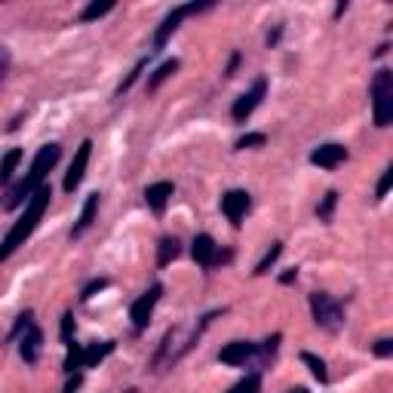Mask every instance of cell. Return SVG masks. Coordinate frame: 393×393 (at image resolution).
Instances as JSON below:
<instances>
[{"instance_id":"cell-21","label":"cell","mask_w":393,"mask_h":393,"mask_svg":"<svg viewBox=\"0 0 393 393\" xmlns=\"http://www.w3.org/2000/svg\"><path fill=\"white\" fill-rule=\"evenodd\" d=\"M301 360H304V366L314 372V378L320 381V384H326V381H329V372H326V362L320 357H314V353H301Z\"/></svg>"},{"instance_id":"cell-4","label":"cell","mask_w":393,"mask_h":393,"mask_svg":"<svg viewBox=\"0 0 393 393\" xmlns=\"http://www.w3.org/2000/svg\"><path fill=\"white\" fill-rule=\"evenodd\" d=\"M311 311H314L316 326H320V329H326V332H338L341 326H344V311H341V304L335 301L332 295L314 292L311 295Z\"/></svg>"},{"instance_id":"cell-22","label":"cell","mask_w":393,"mask_h":393,"mask_svg":"<svg viewBox=\"0 0 393 393\" xmlns=\"http://www.w3.org/2000/svg\"><path fill=\"white\" fill-rule=\"evenodd\" d=\"M111 9H114V0H101V4H99V0H96V4H89L87 9H83V22H92V18H101V16H108L111 13Z\"/></svg>"},{"instance_id":"cell-29","label":"cell","mask_w":393,"mask_h":393,"mask_svg":"<svg viewBox=\"0 0 393 393\" xmlns=\"http://www.w3.org/2000/svg\"><path fill=\"white\" fill-rule=\"evenodd\" d=\"M71 332H74V314H65L62 316V338H65V344L71 341Z\"/></svg>"},{"instance_id":"cell-3","label":"cell","mask_w":393,"mask_h":393,"mask_svg":"<svg viewBox=\"0 0 393 393\" xmlns=\"http://www.w3.org/2000/svg\"><path fill=\"white\" fill-rule=\"evenodd\" d=\"M372 111H375V126H390L393 120V74L378 71L372 80Z\"/></svg>"},{"instance_id":"cell-16","label":"cell","mask_w":393,"mask_h":393,"mask_svg":"<svg viewBox=\"0 0 393 393\" xmlns=\"http://www.w3.org/2000/svg\"><path fill=\"white\" fill-rule=\"evenodd\" d=\"M111 350H114V341H101V344H89V348H83V366H99Z\"/></svg>"},{"instance_id":"cell-26","label":"cell","mask_w":393,"mask_h":393,"mask_svg":"<svg viewBox=\"0 0 393 393\" xmlns=\"http://www.w3.org/2000/svg\"><path fill=\"white\" fill-rule=\"evenodd\" d=\"M255 145H265V135L261 133H252V135H243L237 142V151H246V148H255Z\"/></svg>"},{"instance_id":"cell-13","label":"cell","mask_w":393,"mask_h":393,"mask_svg":"<svg viewBox=\"0 0 393 393\" xmlns=\"http://www.w3.org/2000/svg\"><path fill=\"white\" fill-rule=\"evenodd\" d=\"M40 344H43V335H40V329L31 323L25 329V335H22V341H18V353H22V360L25 362H37V357H40Z\"/></svg>"},{"instance_id":"cell-7","label":"cell","mask_w":393,"mask_h":393,"mask_svg":"<svg viewBox=\"0 0 393 393\" xmlns=\"http://www.w3.org/2000/svg\"><path fill=\"white\" fill-rule=\"evenodd\" d=\"M160 295H163V286H160V283H154V286L148 289V292H145V295L133 304V311H129V316H133L135 332H142L145 326H148V320H151V314H154L157 301H160Z\"/></svg>"},{"instance_id":"cell-27","label":"cell","mask_w":393,"mask_h":393,"mask_svg":"<svg viewBox=\"0 0 393 393\" xmlns=\"http://www.w3.org/2000/svg\"><path fill=\"white\" fill-rule=\"evenodd\" d=\"M390 182H393V170H384V175H381V182H378V191H375L378 200H384V196H387Z\"/></svg>"},{"instance_id":"cell-15","label":"cell","mask_w":393,"mask_h":393,"mask_svg":"<svg viewBox=\"0 0 393 393\" xmlns=\"http://www.w3.org/2000/svg\"><path fill=\"white\" fill-rule=\"evenodd\" d=\"M170 196H172V184L170 182L148 184V191H145V200H148V206H151L154 212H163L166 203H170Z\"/></svg>"},{"instance_id":"cell-17","label":"cell","mask_w":393,"mask_h":393,"mask_svg":"<svg viewBox=\"0 0 393 393\" xmlns=\"http://www.w3.org/2000/svg\"><path fill=\"white\" fill-rule=\"evenodd\" d=\"M18 160H22V151H18V148H9V151L0 157V184H6L9 179H13Z\"/></svg>"},{"instance_id":"cell-30","label":"cell","mask_w":393,"mask_h":393,"mask_svg":"<svg viewBox=\"0 0 393 393\" xmlns=\"http://www.w3.org/2000/svg\"><path fill=\"white\" fill-rule=\"evenodd\" d=\"M375 353H378V357H390V353H393V341L390 338H381L375 344Z\"/></svg>"},{"instance_id":"cell-8","label":"cell","mask_w":393,"mask_h":393,"mask_svg":"<svg viewBox=\"0 0 393 393\" xmlns=\"http://www.w3.org/2000/svg\"><path fill=\"white\" fill-rule=\"evenodd\" d=\"M89 151H92V142L87 138L80 148H77V154H74V160L68 166V172H65V191L74 194L77 191V184L83 182V175H87V166H89Z\"/></svg>"},{"instance_id":"cell-33","label":"cell","mask_w":393,"mask_h":393,"mask_svg":"<svg viewBox=\"0 0 393 393\" xmlns=\"http://www.w3.org/2000/svg\"><path fill=\"white\" fill-rule=\"evenodd\" d=\"M295 274H298V270L292 267V270H286V274L283 277H279V283H292V279H295Z\"/></svg>"},{"instance_id":"cell-20","label":"cell","mask_w":393,"mask_h":393,"mask_svg":"<svg viewBox=\"0 0 393 393\" xmlns=\"http://www.w3.org/2000/svg\"><path fill=\"white\" fill-rule=\"evenodd\" d=\"M175 71H179V59H170V62H163V65H160V68H157V71H154V77H151V80H148V89H157V87H160V83H163V80H170V77H172V74H175Z\"/></svg>"},{"instance_id":"cell-11","label":"cell","mask_w":393,"mask_h":393,"mask_svg":"<svg viewBox=\"0 0 393 393\" xmlns=\"http://www.w3.org/2000/svg\"><path fill=\"white\" fill-rule=\"evenodd\" d=\"M344 160H348V148H341V145H320L311 154V163L320 166V170H335Z\"/></svg>"},{"instance_id":"cell-18","label":"cell","mask_w":393,"mask_h":393,"mask_svg":"<svg viewBox=\"0 0 393 393\" xmlns=\"http://www.w3.org/2000/svg\"><path fill=\"white\" fill-rule=\"evenodd\" d=\"M175 258H179V240H175V237H163L160 240V249H157V265L166 267Z\"/></svg>"},{"instance_id":"cell-23","label":"cell","mask_w":393,"mask_h":393,"mask_svg":"<svg viewBox=\"0 0 393 393\" xmlns=\"http://www.w3.org/2000/svg\"><path fill=\"white\" fill-rule=\"evenodd\" d=\"M335 203H338V194H335V191H329V194L323 196V203L316 206V215H320V221H329V218H332Z\"/></svg>"},{"instance_id":"cell-14","label":"cell","mask_w":393,"mask_h":393,"mask_svg":"<svg viewBox=\"0 0 393 393\" xmlns=\"http://www.w3.org/2000/svg\"><path fill=\"white\" fill-rule=\"evenodd\" d=\"M96 209H99V194H89L87 203H83L80 218H77V224H74V231H71V240H77V237H83V233L89 231V224L96 221Z\"/></svg>"},{"instance_id":"cell-34","label":"cell","mask_w":393,"mask_h":393,"mask_svg":"<svg viewBox=\"0 0 393 393\" xmlns=\"http://www.w3.org/2000/svg\"><path fill=\"white\" fill-rule=\"evenodd\" d=\"M289 393H307L304 387H295V390H289Z\"/></svg>"},{"instance_id":"cell-5","label":"cell","mask_w":393,"mask_h":393,"mask_svg":"<svg viewBox=\"0 0 393 393\" xmlns=\"http://www.w3.org/2000/svg\"><path fill=\"white\" fill-rule=\"evenodd\" d=\"M209 6H212V4H196V0H194V4H182V6H175L172 13L160 22V28H157V34H154V46L160 50V46L175 34V28L182 25V18H188V16H194V13H203V9H209Z\"/></svg>"},{"instance_id":"cell-6","label":"cell","mask_w":393,"mask_h":393,"mask_svg":"<svg viewBox=\"0 0 393 393\" xmlns=\"http://www.w3.org/2000/svg\"><path fill=\"white\" fill-rule=\"evenodd\" d=\"M265 96H267V80H265V77H258L255 83H252V89H249V92H243V96H240L237 101H233V108H231L233 120H237V123H246V117L261 105V99H265Z\"/></svg>"},{"instance_id":"cell-9","label":"cell","mask_w":393,"mask_h":393,"mask_svg":"<svg viewBox=\"0 0 393 393\" xmlns=\"http://www.w3.org/2000/svg\"><path fill=\"white\" fill-rule=\"evenodd\" d=\"M221 212L228 215V221L233 224V228H240L243 218H246L249 212V194L246 191H231L221 196Z\"/></svg>"},{"instance_id":"cell-12","label":"cell","mask_w":393,"mask_h":393,"mask_svg":"<svg viewBox=\"0 0 393 393\" xmlns=\"http://www.w3.org/2000/svg\"><path fill=\"white\" fill-rule=\"evenodd\" d=\"M194 261L200 267H212L215 261H218V246H215V240L209 237V233H200V237H194Z\"/></svg>"},{"instance_id":"cell-1","label":"cell","mask_w":393,"mask_h":393,"mask_svg":"<svg viewBox=\"0 0 393 393\" xmlns=\"http://www.w3.org/2000/svg\"><path fill=\"white\" fill-rule=\"evenodd\" d=\"M59 157H62V148L59 145H43L40 151H37V157H34V163H31V170H28V175L18 184H13V188H9L6 200H4V209H16V206H22V203L31 200V194L37 188H43V179L55 170Z\"/></svg>"},{"instance_id":"cell-19","label":"cell","mask_w":393,"mask_h":393,"mask_svg":"<svg viewBox=\"0 0 393 393\" xmlns=\"http://www.w3.org/2000/svg\"><path fill=\"white\" fill-rule=\"evenodd\" d=\"M77 369H83V344H77V341H68V357H65V372L68 375H74Z\"/></svg>"},{"instance_id":"cell-28","label":"cell","mask_w":393,"mask_h":393,"mask_svg":"<svg viewBox=\"0 0 393 393\" xmlns=\"http://www.w3.org/2000/svg\"><path fill=\"white\" fill-rule=\"evenodd\" d=\"M105 286H108V279H92V283H89L87 289H83V295H80V298H83V301H89V298L96 295V292H101Z\"/></svg>"},{"instance_id":"cell-24","label":"cell","mask_w":393,"mask_h":393,"mask_svg":"<svg viewBox=\"0 0 393 393\" xmlns=\"http://www.w3.org/2000/svg\"><path fill=\"white\" fill-rule=\"evenodd\" d=\"M258 387H261V378L258 375H246L243 381H237L228 393H258Z\"/></svg>"},{"instance_id":"cell-31","label":"cell","mask_w":393,"mask_h":393,"mask_svg":"<svg viewBox=\"0 0 393 393\" xmlns=\"http://www.w3.org/2000/svg\"><path fill=\"white\" fill-rule=\"evenodd\" d=\"M6 68H9V52H6V46H0V80L6 77Z\"/></svg>"},{"instance_id":"cell-10","label":"cell","mask_w":393,"mask_h":393,"mask_svg":"<svg viewBox=\"0 0 393 393\" xmlns=\"http://www.w3.org/2000/svg\"><path fill=\"white\" fill-rule=\"evenodd\" d=\"M255 353H258L255 344H249V341H231L228 348H221L218 360L224 362V366H246V360H252Z\"/></svg>"},{"instance_id":"cell-2","label":"cell","mask_w":393,"mask_h":393,"mask_svg":"<svg viewBox=\"0 0 393 393\" xmlns=\"http://www.w3.org/2000/svg\"><path fill=\"white\" fill-rule=\"evenodd\" d=\"M50 196H52V191L46 188H37L34 194H31V200L25 203V212H22V218H18L13 228H9V233L4 240H0V261H6L13 252L18 249V246H25V240L34 233V228H37V221L43 218V209L50 206Z\"/></svg>"},{"instance_id":"cell-25","label":"cell","mask_w":393,"mask_h":393,"mask_svg":"<svg viewBox=\"0 0 393 393\" xmlns=\"http://www.w3.org/2000/svg\"><path fill=\"white\" fill-rule=\"evenodd\" d=\"M279 252H283V243H274V246H270V252H267V255L258 261V267H255V274H258V277H261V274H267V267H270V265H274V261L279 258Z\"/></svg>"},{"instance_id":"cell-32","label":"cell","mask_w":393,"mask_h":393,"mask_svg":"<svg viewBox=\"0 0 393 393\" xmlns=\"http://www.w3.org/2000/svg\"><path fill=\"white\" fill-rule=\"evenodd\" d=\"M77 387H80V375H71V378H68V384H65V393H74Z\"/></svg>"}]
</instances>
